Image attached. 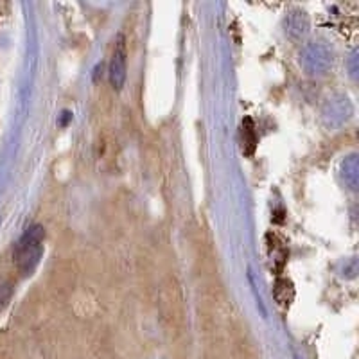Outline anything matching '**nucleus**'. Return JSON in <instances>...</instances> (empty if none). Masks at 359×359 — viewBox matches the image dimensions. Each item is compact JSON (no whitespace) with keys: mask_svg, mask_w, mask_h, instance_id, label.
<instances>
[{"mask_svg":"<svg viewBox=\"0 0 359 359\" xmlns=\"http://www.w3.org/2000/svg\"><path fill=\"white\" fill-rule=\"evenodd\" d=\"M128 72V53H126V40L123 34H118L115 40L114 54H111L110 63V83L115 90H121L126 83Z\"/></svg>","mask_w":359,"mask_h":359,"instance_id":"nucleus-2","label":"nucleus"},{"mask_svg":"<svg viewBox=\"0 0 359 359\" xmlns=\"http://www.w3.org/2000/svg\"><path fill=\"white\" fill-rule=\"evenodd\" d=\"M43 241L45 230L41 224H33L20 237V241L17 243L15 252H13V259H15V264H17L20 275L29 277L40 264V259L43 255Z\"/></svg>","mask_w":359,"mask_h":359,"instance_id":"nucleus-1","label":"nucleus"}]
</instances>
